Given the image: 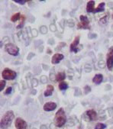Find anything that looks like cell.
Masks as SVG:
<instances>
[{"mask_svg":"<svg viewBox=\"0 0 113 129\" xmlns=\"http://www.w3.org/2000/svg\"><path fill=\"white\" fill-rule=\"evenodd\" d=\"M2 76L5 80H13L17 76V73L14 70L6 68L2 72Z\"/></svg>","mask_w":113,"mask_h":129,"instance_id":"cell-4","label":"cell"},{"mask_svg":"<svg viewBox=\"0 0 113 129\" xmlns=\"http://www.w3.org/2000/svg\"><path fill=\"white\" fill-rule=\"evenodd\" d=\"M64 58V56L62 54H55L52 57L51 63L53 64H59Z\"/></svg>","mask_w":113,"mask_h":129,"instance_id":"cell-10","label":"cell"},{"mask_svg":"<svg viewBox=\"0 0 113 129\" xmlns=\"http://www.w3.org/2000/svg\"><path fill=\"white\" fill-rule=\"evenodd\" d=\"M105 5H106V3L105 2H101L99 6L95 9L94 12L93 13H97V12H100V11H103L105 10Z\"/></svg>","mask_w":113,"mask_h":129,"instance_id":"cell-16","label":"cell"},{"mask_svg":"<svg viewBox=\"0 0 113 129\" xmlns=\"http://www.w3.org/2000/svg\"><path fill=\"white\" fill-rule=\"evenodd\" d=\"M80 36H76L74 40H73V43L70 44V50L71 52H74V53H77L79 51V49H78V45L80 44Z\"/></svg>","mask_w":113,"mask_h":129,"instance_id":"cell-8","label":"cell"},{"mask_svg":"<svg viewBox=\"0 0 113 129\" xmlns=\"http://www.w3.org/2000/svg\"><path fill=\"white\" fill-rule=\"evenodd\" d=\"M67 122V117L65 115V112L63 108H60L55 115L54 118V124L57 128L63 127Z\"/></svg>","mask_w":113,"mask_h":129,"instance_id":"cell-2","label":"cell"},{"mask_svg":"<svg viewBox=\"0 0 113 129\" xmlns=\"http://www.w3.org/2000/svg\"><path fill=\"white\" fill-rule=\"evenodd\" d=\"M95 9V1H93V0L89 1L86 4V11L88 13L94 12Z\"/></svg>","mask_w":113,"mask_h":129,"instance_id":"cell-11","label":"cell"},{"mask_svg":"<svg viewBox=\"0 0 113 129\" xmlns=\"http://www.w3.org/2000/svg\"><path fill=\"white\" fill-rule=\"evenodd\" d=\"M99 22L101 23V24H106V22H107V16H104L103 18H100Z\"/></svg>","mask_w":113,"mask_h":129,"instance_id":"cell-26","label":"cell"},{"mask_svg":"<svg viewBox=\"0 0 113 129\" xmlns=\"http://www.w3.org/2000/svg\"><path fill=\"white\" fill-rule=\"evenodd\" d=\"M33 57H34V53H30V54H28V57H27V59H28V60H30Z\"/></svg>","mask_w":113,"mask_h":129,"instance_id":"cell-27","label":"cell"},{"mask_svg":"<svg viewBox=\"0 0 113 129\" xmlns=\"http://www.w3.org/2000/svg\"><path fill=\"white\" fill-rule=\"evenodd\" d=\"M106 128V125L103 123H98L95 126V128L94 129H105Z\"/></svg>","mask_w":113,"mask_h":129,"instance_id":"cell-20","label":"cell"},{"mask_svg":"<svg viewBox=\"0 0 113 129\" xmlns=\"http://www.w3.org/2000/svg\"><path fill=\"white\" fill-rule=\"evenodd\" d=\"M106 66L108 70H113V47H111L108 50V52L106 56Z\"/></svg>","mask_w":113,"mask_h":129,"instance_id":"cell-6","label":"cell"},{"mask_svg":"<svg viewBox=\"0 0 113 129\" xmlns=\"http://www.w3.org/2000/svg\"><path fill=\"white\" fill-rule=\"evenodd\" d=\"M21 18H22V15H21L20 13H19V12L15 13L11 17V21L12 22H16L18 20H21Z\"/></svg>","mask_w":113,"mask_h":129,"instance_id":"cell-17","label":"cell"},{"mask_svg":"<svg viewBox=\"0 0 113 129\" xmlns=\"http://www.w3.org/2000/svg\"><path fill=\"white\" fill-rule=\"evenodd\" d=\"M80 22L78 23L77 28L78 29H88L90 30V27H89V21L88 18L84 15H80Z\"/></svg>","mask_w":113,"mask_h":129,"instance_id":"cell-5","label":"cell"},{"mask_svg":"<svg viewBox=\"0 0 113 129\" xmlns=\"http://www.w3.org/2000/svg\"><path fill=\"white\" fill-rule=\"evenodd\" d=\"M15 126L16 129H27L28 124L24 119L22 118H17L15 122Z\"/></svg>","mask_w":113,"mask_h":129,"instance_id":"cell-7","label":"cell"},{"mask_svg":"<svg viewBox=\"0 0 113 129\" xmlns=\"http://www.w3.org/2000/svg\"><path fill=\"white\" fill-rule=\"evenodd\" d=\"M32 32H33V36H37V35H38V32H37V31L33 30Z\"/></svg>","mask_w":113,"mask_h":129,"instance_id":"cell-29","label":"cell"},{"mask_svg":"<svg viewBox=\"0 0 113 129\" xmlns=\"http://www.w3.org/2000/svg\"><path fill=\"white\" fill-rule=\"evenodd\" d=\"M112 18H113V15H112Z\"/></svg>","mask_w":113,"mask_h":129,"instance_id":"cell-32","label":"cell"},{"mask_svg":"<svg viewBox=\"0 0 113 129\" xmlns=\"http://www.w3.org/2000/svg\"><path fill=\"white\" fill-rule=\"evenodd\" d=\"M47 80H48V78H47L45 76H43L41 77V82H42V83H45L46 82H47Z\"/></svg>","mask_w":113,"mask_h":129,"instance_id":"cell-28","label":"cell"},{"mask_svg":"<svg viewBox=\"0 0 113 129\" xmlns=\"http://www.w3.org/2000/svg\"><path fill=\"white\" fill-rule=\"evenodd\" d=\"M11 92H12V87H11V86L8 87L5 92V95H9L10 93H11Z\"/></svg>","mask_w":113,"mask_h":129,"instance_id":"cell-25","label":"cell"},{"mask_svg":"<svg viewBox=\"0 0 113 129\" xmlns=\"http://www.w3.org/2000/svg\"><path fill=\"white\" fill-rule=\"evenodd\" d=\"M5 85H6V81L5 80H2L0 81V91L3 90L4 88H5Z\"/></svg>","mask_w":113,"mask_h":129,"instance_id":"cell-21","label":"cell"},{"mask_svg":"<svg viewBox=\"0 0 113 129\" xmlns=\"http://www.w3.org/2000/svg\"><path fill=\"white\" fill-rule=\"evenodd\" d=\"M84 92H85V94H88L89 92H91V87L90 86H86L84 87Z\"/></svg>","mask_w":113,"mask_h":129,"instance_id":"cell-23","label":"cell"},{"mask_svg":"<svg viewBox=\"0 0 113 129\" xmlns=\"http://www.w3.org/2000/svg\"><path fill=\"white\" fill-rule=\"evenodd\" d=\"M57 108V104L54 102H46L44 106H43V108L45 112H51L54 111V109Z\"/></svg>","mask_w":113,"mask_h":129,"instance_id":"cell-9","label":"cell"},{"mask_svg":"<svg viewBox=\"0 0 113 129\" xmlns=\"http://www.w3.org/2000/svg\"><path fill=\"white\" fill-rule=\"evenodd\" d=\"M86 115L88 116V118H89V120L94 122L97 119V113L96 112V111L94 110H88L86 112Z\"/></svg>","mask_w":113,"mask_h":129,"instance_id":"cell-12","label":"cell"},{"mask_svg":"<svg viewBox=\"0 0 113 129\" xmlns=\"http://www.w3.org/2000/svg\"><path fill=\"white\" fill-rule=\"evenodd\" d=\"M40 31L42 34H47V32H48V28H47L46 26L44 25V26H41L40 28Z\"/></svg>","mask_w":113,"mask_h":129,"instance_id":"cell-22","label":"cell"},{"mask_svg":"<svg viewBox=\"0 0 113 129\" xmlns=\"http://www.w3.org/2000/svg\"><path fill=\"white\" fill-rule=\"evenodd\" d=\"M56 80L58 81V82H60L61 83V81H63L66 79V73L65 72H60V73H58L56 76Z\"/></svg>","mask_w":113,"mask_h":129,"instance_id":"cell-15","label":"cell"},{"mask_svg":"<svg viewBox=\"0 0 113 129\" xmlns=\"http://www.w3.org/2000/svg\"><path fill=\"white\" fill-rule=\"evenodd\" d=\"M41 129H48V127L44 125V124H43V125L41 126Z\"/></svg>","mask_w":113,"mask_h":129,"instance_id":"cell-30","label":"cell"},{"mask_svg":"<svg viewBox=\"0 0 113 129\" xmlns=\"http://www.w3.org/2000/svg\"><path fill=\"white\" fill-rule=\"evenodd\" d=\"M102 81H103V76L102 75V74H96L92 79L93 83L97 84V85H99L100 83H102Z\"/></svg>","mask_w":113,"mask_h":129,"instance_id":"cell-13","label":"cell"},{"mask_svg":"<svg viewBox=\"0 0 113 129\" xmlns=\"http://www.w3.org/2000/svg\"><path fill=\"white\" fill-rule=\"evenodd\" d=\"M25 15H22L21 22H20V24H19V25L16 27L17 29H20V28H23V26H24V24H25Z\"/></svg>","mask_w":113,"mask_h":129,"instance_id":"cell-19","label":"cell"},{"mask_svg":"<svg viewBox=\"0 0 113 129\" xmlns=\"http://www.w3.org/2000/svg\"><path fill=\"white\" fill-rule=\"evenodd\" d=\"M54 90V86H53L52 85H48L46 90H45V92H44V96L48 97V96H52Z\"/></svg>","mask_w":113,"mask_h":129,"instance_id":"cell-14","label":"cell"},{"mask_svg":"<svg viewBox=\"0 0 113 129\" xmlns=\"http://www.w3.org/2000/svg\"><path fill=\"white\" fill-rule=\"evenodd\" d=\"M58 87H59L60 90H65V89H67L68 88V83H65V82H61L58 85Z\"/></svg>","mask_w":113,"mask_h":129,"instance_id":"cell-18","label":"cell"},{"mask_svg":"<svg viewBox=\"0 0 113 129\" xmlns=\"http://www.w3.org/2000/svg\"><path fill=\"white\" fill-rule=\"evenodd\" d=\"M5 51L11 56L16 57L19 54V48L15 44H12V43H8V44H6L5 45Z\"/></svg>","mask_w":113,"mask_h":129,"instance_id":"cell-3","label":"cell"},{"mask_svg":"<svg viewBox=\"0 0 113 129\" xmlns=\"http://www.w3.org/2000/svg\"><path fill=\"white\" fill-rule=\"evenodd\" d=\"M14 2L15 3H18L19 5H25V4L27 2V1H25V0H14Z\"/></svg>","mask_w":113,"mask_h":129,"instance_id":"cell-24","label":"cell"},{"mask_svg":"<svg viewBox=\"0 0 113 129\" xmlns=\"http://www.w3.org/2000/svg\"><path fill=\"white\" fill-rule=\"evenodd\" d=\"M47 52H48V54H52V51H51V50H50V49H48V50H47Z\"/></svg>","mask_w":113,"mask_h":129,"instance_id":"cell-31","label":"cell"},{"mask_svg":"<svg viewBox=\"0 0 113 129\" xmlns=\"http://www.w3.org/2000/svg\"><path fill=\"white\" fill-rule=\"evenodd\" d=\"M15 118V115L13 111H8L1 119V129H7L11 124V122Z\"/></svg>","mask_w":113,"mask_h":129,"instance_id":"cell-1","label":"cell"}]
</instances>
